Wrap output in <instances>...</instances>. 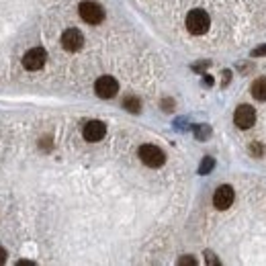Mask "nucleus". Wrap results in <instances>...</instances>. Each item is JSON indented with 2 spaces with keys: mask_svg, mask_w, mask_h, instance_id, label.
I'll return each instance as SVG.
<instances>
[{
  "mask_svg": "<svg viewBox=\"0 0 266 266\" xmlns=\"http://www.w3.org/2000/svg\"><path fill=\"white\" fill-rule=\"evenodd\" d=\"M78 13H80L82 21L88 23V25H98V23H102V19H104L102 7H100L98 3H92V0H84V3H80Z\"/></svg>",
  "mask_w": 266,
  "mask_h": 266,
  "instance_id": "f03ea898",
  "label": "nucleus"
},
{
  "mask_svg": "<svg viewBox=\"0 0 266 266\" xmlns=\"http://www.w3.org/2000/svg\"><path fill=\"white\" fill-rule=\"evenodd\" d=\"M7 262V252H5V248H0V266H3Z\"/></svg>",
  "mask_w": 266,
  "mask_h": 266,
  "instance_id": "a211bd4d",
  "label": "nucleus"
},
{
  "mask_svg": "<svg viewBox=\"0 0 266 266\" xmlns=\"http://www.w3.org/2000/svg\"><path fill=\"white\" fill-rule=\"evenodd\" d=\"M178 264H180V266H187V264H191V266H195V264H197V260H195L193 256H182V258L178 260Z\"/></svg>",
  "mask_w": 266,
  "mask_h": 266,
  "instance_id": "ddd939ff",
  "label": "nucleus"
},
{
  "mask_svg": "<svg viewBox=\"0 0 266 266\" xmlns=\"http://www.w3.org/2000/svg\"><path fill=\"white\" fill-rule=\"evenodd\" d=\"M213 166H215V160H213V158H205L203 164H201V168H199V172H201V174H207V172L213 170Z\"/></svg>",
  "mask_w": 266,
  "mask_h": 266,
  "instance_id": "f8f14e48",
  "label": "nucleus"
},
{
  "mask_svg": "<svg viewBox=\"0 0 266 266\" xmlns=\"http://www.w3.org/2000/svg\"><path fill=\"white\" fill-rule=\"evenodd\" d=\"M233 199H235L233 189H231L229 184H221V187L215 191V195H213V205H215V209L225 211V209H229V207L233 205Z\"/></svg>",
  "mask_w": 266,
  "mask_h": 266,
  "instance_id": "0eeeda50",
  "label": "nucleus"
},
{
  "mask_svg": "<svg viewBox=\"0 0 266 266\" xmlns=\"http://www.w3.org/2000/svg\"><path fill=\"white\" fill-rule=\"evenodd\" d=\"M252 96L256 100H266V78H256L252 84Z\"/></svg>",
  "mask_w": 266,
  "mask_h": 266,
  "instance_id": "9d476101",
  "label": "nucleus"
},
{
  "mask_svg": "<svg viewBox=\"0 0 266 266\" xmlns=\"http://www.w3.org/2000/svg\"><path fill=\"white\" fill-rule=\"evenodd\" d=\"M82 45H84V35H82L78 29H68V31H64V35H62V47H64L66 51H70V54L80 51Z\"/></svg>",
  "mask_w": 266,
  "mask_h": 266,
  "instance_id": "1a4fd4ad",
  "label": "nucleus"
},
{
  "mask_svg": "<svg viewBox=\"0 0 266 266\" xmlns=\"http://www.w3.org/2000/svg\"><path fill=\"white\" fill-rule=\"evenodd\" d=\"M233 123L240 127V129H250L254 123H256V111L254 107L250 104H240L233 113Z\"/></svg>",
  "mask_w": 266,
  "mask_h": 266,
  "instance_id": "423d86ee",
  "label": "nucleus"
},
{
  "mask_svg": "<svg viewBox=\"0 0 266 266\" xmlns=\"http://www.w3.org/2000/svg\"><path fill=\"white\" fill-rule=\"evenodd\" d=\"M45 62H47V51L43 47H33L23 56V66H25V70H31V72L41 70L45 66Z\"/></svg>",
  "mask_w": 266,
  "mask_h": 266,
  "instance_id": "20e7f679",
  "label": "nucleus"
},
{
  "mask_svg": "<svg viewBox=\"0 0 266 266\" xmlns=\"http://www.w3.org/2000/svg\"><path fill=\"white\" fill-rule=\"evenodd\" d=\"M260 56H266V45H260V47L252 49V58H260Z\"/></svg>",
  "mask_w": 266,
  "mask_h": 266,
  "instance_id": "2eb2a0df",
  "label": "nucleus"
},
{
  "mask_svg": "<svg viewBox=\"0 0 266 266\" xmlns=\"http://www.w3.org/2000/svg\"><path fill=\"white\" fill-rule=\"evenodd\" d=\"M140 160H142L146 166H150V168H160V166H164L166 156H164V152H162L158 146L146 144V146L140 148Z\"/></svg>",
  "mask_w": 266,
  "mask_h": 266,
  "instance_id": "7ed1b4c3",
  "label": "nucleus"
},
{
  "mask_svg": "<svg viewBox=\"0 0 266 266\" xmlns=\"http://www.w3.org/2000/svg\"><path fill=\"white\" fill-rule=\"evenodd\" d=\"M262 152H264V148H262V146L252 144V154H254V156H258V158H260V156H262Z\"/></svg>",
  "mask_w": 266,
  "mask_h": 266,
  "instance_id": "dca6fc26",
  "label": "nucleus"
},
{
  "mask_svg": "<svg viewBox=\"0 0 266 266\" xmlns=\"http://www.w3.org/2000/svg\"><path fill=\"white\" fill-rule=\"evenodd\" d=\"M207 136H209V127H205V125H201V127L197 129V138H199V140H205Z\"/></svg>",
  "mask_w": 266,
  "mask_h": 266,
  "instance_id": "4468645a",
  "label": "nucleus"
},
{
  "mask_svg": "<svg viewBox=\"0 0 266 266\" xmlns=\"http://www.w3.org/2000/svg\"><path fill=\"white\" fill-rule=\"evenodd\" d=\"M209 25H211V19H209V15H207L203 9H195V11H191L189 17H187V29H189V33H193V35H203V33H207Z\"/></svg>",
  "mask_w": 266,
  "mask_h": 266,
  "instance_id": "f257e3e1",
  "label": "nucleus"
},
{
  "mask_svg": "<svg viewBox=\"0 0 266 266\" xmlns=\"http://www.w3.org/2000/svg\"><path fill=\"white\" fill-rule=\"evenodd\" d=\"M123 107H125L127 111H131V113H140V111H142V102H140L136 96H127V98L123 100Z\"/></svg>",
  "mask_w": 266,
  "mask_h": 266,
  "instance_id": "9b49d317",
  "label": "nucleus"
},
{
  "mask_svg": "<svg viewBox=\"0 0 266 266\" xmlns=\"http://www.w3.org/2000/svg\"><path fill=\"white\" fill-rule=\"evenodd\" d=\"M82 136H84L86 142L96 144V142H100L107 136V125L102 121H88L84 125V129H82Z\"/></svg>",
  "mask_w": 266,
  "mask_h": 266,
  "instance_id": "6e6552de",
  "label": "nucleus"
},
{
  "mask_svg": "<svg viewBox=\"0 0 266 266\" xmlns=\"http://www.w3.org/2000/svg\"><path fill=\"white\" fill-rule=\"evenodd\" d=\"M94 92H96V96H100V98H113V96L119 92V82H117L113 76H100V78L94 82Z\"/></svg>",
  "mask_w": 266,
  "mask_h": 266,
  "instance_id": "39448f33",
  "label": "nucleus"
},
{
  "mask_svg": "<svg viewBox=\"0 0 266 266\" xmlns=\"http://www.w3.org/2000/svg\"><path fill=\"white\" fill-rule=\"evenodd\" d=\"M205 256H207V264H219V260L215 258L213 252H205Z\"/></svg>",
  "mask_w": 266,
  "mask_h": 266,
  "instance_id": "f3484780",
  "label": "nucleus"
}]
</instances>
